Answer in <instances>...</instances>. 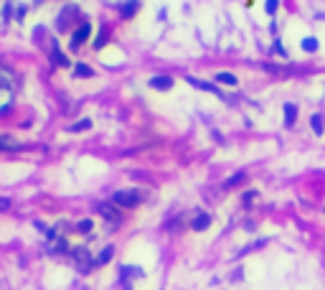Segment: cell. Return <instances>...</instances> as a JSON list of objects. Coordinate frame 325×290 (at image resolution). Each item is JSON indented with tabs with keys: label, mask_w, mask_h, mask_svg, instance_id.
<instances>
[{
	"label": "cell",
	"mask_w": 325,
	"mask_h": 290,
	"mask_svg": "<svg viewBox=\"0 0 325 290\" xmlns=\"http://www.w3.org/2000/svg\"><path fill=\"white\" fill-rule=\"evenodd\" d=\"M254 196H257V191H246V194H244V201H246V204H249V201H252V199H254Z\"/></svg>",
	"instance_id": "23"
},
{
	"label": "cell",
	"mask_w": 325,
	"mask_h": 290,
	"mask_svg": "<svg viewBox=\"0 0 325 290\" xmlns=\"http://www.w3.org/2000/svg\"><path fill=\"white\" fill-rule=\"evenodd\" d=\"M310 127L315 130V135H323V130H325V127H323V117H320V115H312V117H310Z\"/></svg>",
	"instance_id": "15"
},
{
	"label": "cell",
	"mask_w": 325,
	"mask_h": 290,
	"mask_svg": "<svg viewBox=\"0 0 325 290\" xmlns=\"http://www.w3.org/2000/svg\"><path fill=\"white\" fill-rule=\"evenodd\" d=\"M137 8H140L137 0H127V3L122 5V18H132V16L137 13Z\"/></svg>",
	"instance_id": "11"
},
{
	"label": "cell",
	"mask_w": 325,
	"mask_h": 290,
	"mask_svg": "<svg viewBox=\"0 0 325 290\" xmlns=\"http://www.w3.org/2000/svg\"><path fill=\"white\" fill-rule=\"evenodd\" d=\"M51 46H53V61L59 64V66H69V59H64V54L59 51V46H56V41L51 43Z\"/></svg>",
	"instance_id": "16"
},
{
	"label": "cell",
	"mask_w": 325,
	"mask_h": 290,
	"mask_svg": "<svg viewBox=\"0 0 325 290\" xmlns=\"http://www.w3.org/2000/svg\"><path fill=\"white\" fill-rule=\"evenodd\" d=\"M97 211H99V214H102L107 221H112V224H120V221H122V214H120L117 204H97Z\"/></svg>",
	"instance_id": "3"
},
{
	"label": "cell",
	"mask_w": 325,
	"mask_h": 290,
	"mask_svg": "<svg viewBox=\"0 0 325 290\" xmlns=\"http://www.w3.org/2000/svg\"><path fill=\"white\" fill-rule=\"evenodd\" d=\"M112 254H115V247H104L102 252H99V257H97V267L99 265H107L112 260Z\"/></svg>",
	"instance_id": "13"
},
{
	"label": "cell",
	"mask_w": 325,
	"mask_h": 290,
	"mask_svg": "<svg viewBox=\"0 0 325 290\" xmlns=\"http://www.w3.org/2000/svg\"><path fill=\"white\" fill-rule=\"evenodd\" d=\"M104 43H107V31L102 28V31H99V36H97V41H94V49H102Z\"/></svg>",
	"instance_id": "20"
},
{
	"label": "cell",
	"mask_w": 325,
	"mask_h": 290,
	"mask_svg": "<svg viewBox=\"0 0 325 290\" xmlns=\"http://www.w3.org/2000/svg\"><path fill=\"white\" fill-rule=\"evenodd\" d=\"M190 227H193V232H204L211 227V217L206 214V211H198V214L193 217V221H190Z\"/></svg>",
	"instance_id": "5"
},
{
	"label": "cell",
	"mask_w": 325,
	"mask_h": 290,
	"mask_svg": "<svg viewBox=\"0 0 325 290\" xmlns=\"http://www.w3.org/2000/svg\"><path fill=\"white\" fill-rule=\"evenodd\" d=\"M302 51H308V54H312V51H318V38L315 36H308V38H302Z\"/></svg>",
	"instance_id": "12"
},
{
	"label": "cell",
	"mask_w": 325,
	"mask_h": 290,
	"mask_svg": "<svg viewBox=\"0 0 325 290\" xmlns=\"http://www.w3.org/2000/svg\"><path fill=\"white\" fill-rule=\"evenodd\" d=\"M188 84H190V87H196V89H204V92H214V94H219V97H221V92L216 89V84H206V82L196 79V76H188Z\"/></svg>",
	"instance_id": "7"
},
{
	"label": "cell",
	"mask_w": 325,
	"mask_h": 290,
	"mask_svg": "<svg viewBox=\"0 0 325 290\" xmlns=\"http://www.w3.org/2000/svg\"><path fill=\"white\" fill-rule=\"evenodd\" d=\"M23 145L16 143L13 138H8V135H0V150H20Z\"/></svg>",
	"instance_id": "9"
},
{
	"label": "cell",
	"mask_w": 325,
	"mask_h": 290,
	"mask_svg": "<svg viewBox=\"0 0 325 290\" xmlns=\"http://www.w3.org/2000/svg\"><path fill=\"white\" fill-rule=\"evenodd\" d=\"M150 87L158 89V92H168V89L173 87V79H171V76H153V79H150Z\"/></svg>",
	"instance_id": "6"
},
{
	"label": "cell",
	"mask_w": 325,
	"mask_h": 290,
	"mask_svg": "<svg viewBox=\"0 0 325 290\" xmlns=\"http://www.w3.org/2000/svg\"><path fill=\"white\" fill-rule=\"evenodd\" d=\"M89 127H92V120H89V117H82L79 122H74V125H71V132H84V130H89Z\"/></svg>",
	"instance_id": "14"
},
{
	"label": "cell",
	"mask_w": 325,
	"mask_h": 290,
	"mask_svg": "<svg viewBox=\"0 0 325 290\" xmlns=\"http://www.w3.org/2000/svg\"><path fill=\"white\" fill-rule=\"evenodd\" d=\"M69 252H71V257H74L76 265H79V270H82V272H86V270H92V267H97V260L92 257V252H89L86 247H71Z\"/></svg>",
	"instance_id": "2"
},
{
	"label": "cell",
	"mask_w": 325,
	"mask_h": 290,
	"mask_svg": "<svg viewBox=\"0 0 325 290\" xmlns=\"http://www.w3.org/2000/svg\"><path fill=\"white\" fill-rule=\"evenodd\" d=\"M241 181H244V173H237V176H231L229 181H226V186H229V188H231V186H239Z\"/></svg>",
	"instance_id": "21"
},
{
	"label": "cell",
	"mask_w": 325,
	"mask_h": 290,
	"mask_svg": "<svg viewBox=\"0 0 325 290\" xmlns=\"http://www.w3.org/2000/svg\"><path fill=\"white\" fill-rule=\"evenodd\" d=\"M295 120H297V107L295 105H285V125L292 127Z\"/></svg>",
	"instance_id": "10"
},
{
	"label": "cell",
	"mask_w": 325,
	"mask_h": 290,
	"mask_svg": "<svg viewBox=\"0 0 325 290\" xmlns=\"http://www.w3.org/2000/svg\"><path fill=\"white\" fill-rule=\"evenodd\" d=\"M140 201H142V194L135 191V188H122V191L112 196V204H117L122 209H135V206H140Z\"/></svg>",
	"instance_id": "1"
},
{
	"label": "cell",
	"mask_w": 325,
	"mask_h": 290,
	"mask_svg": "<svg viewBox=\"0 0 325 290\" xmlns=\"http://www.w3.org/2000/svg\"><path fill=\"white\" fill-rule=\"evenodd\" d=\"M74 74H76V76H92L94 72H92V69H89V66H84V64H76V69H74Z\"/></svg>",
	"instance_id": "17"
},
{
	"label": "cell",
	"mask_w": 325,
	"mask_h": 290,
	"mask_svg": "<svg viewBox=\"0 0 325 290\" xmlns=\"http://www.w3.org/2000/svg\"><path fill=\"white\" fill-rule=\"evenodd\" d=\"M277 8H279V0H267V3H264V10H267L270 16L277 13Z\"/></svg>",
	"instance_id": "19"
},
{
	"label": "cell",
	"mask_w": 325,
	"mask_h": 290,
	"mask_svg": "<svg viewBox=\"0 0 325 290\" xmlns=\"http://www.w3.org/2000/svg\"><path fill=\"white\" fill-rule=\"evenodd\" d=\"M214 79H216L219 84H226V87H237V82H239L231 72H219V74L214 76Z\"/></svg>",
	"instance_id": "8"
},
{
	"label": "cell",
	"mask_w": 325,
	"mask_h": 290,
	"mask_svg": "<svg viewBox=\"0 0 325 290\" xmlns=\"http://www.w3.org/2000/svg\"><path fill=\"white\" fill-rule=\"evenodd\" d=\"M10 204H13V201H10V199H5V196H0V211H5V209H10Z\"/></svg>",
	"instance_id": "22"
},
{
	"label": "cell",
	"mask_w": 325,
	"mask_h": 290,
	"mask_svg": "<svg viewBox=\"0 0 325 290\" xmlns=\"http://www.w3.org/2000/svg\"><path fill=\"white\" fill-rule=\"evenodd\" d=\"M10 13H13V8H10V3L5 5V20H10Z\"/></svg>",
	"instance_id": "24"
},
{
	"label": "cell",
	"mask_w": 325,
	"mask_h": 290,
	"mask_svg": "<svg viewBox=\"0 0 325 290\" xmlns=\"http://www.w3.org/2000/svg\"><path fill=\"white\" fill-rule=\"evenodd\" d=\"M89 36H92V26H89V23H82L79 28L71 33V49H79Z\"/></svg>",
	"instance_id": "4"
},
{
	"label": "cell",
	"mask_w": 325,
	"mask_h": 290,
	"mask_svg": "<svg viewBox=\"0 0 325 290\" xmlns=\"http://www.w3.org/2000/svg\"><path fill=\"white\" fill-rule=\"evenodd\" d=\"M76 229H79L82 234H89V232H92V219H82L79 224H76Z\"/></svg>",
	"instance_id": "18"
}]
</instances>
